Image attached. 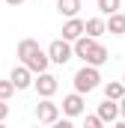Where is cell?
I'll return each mask as SVG.
<instances>
[{
  "label": "cell",
  "mask_w": 125,
  "mask_h": 128,
  "mask_svg": "<svg viewBox=\"0 0 125 128\" xmlns=\"http://www.w3.org/2000/svg\"><path fill=\"white\" fill-rule=\"evenodd\" d=\"M104 98H110V101H122V98H125V84H122V80H110V84H104Z\"/></svg>",
  "instance_id": "8fae6325"
},
{
  "label": "cell",
  "mask_w": 125,
  "mask_h": 128,
  "mask_svg": "<svg viewBox=\"0 0 125 128\" xmlns=\"http://www.w3.org/2000/svg\"><path fill=\"white\" fill-rule=\"evenodd\" d=\"M122 84H125V74H122Z\"/></svg>",
  "instance_id": "d4e9b609"
},
{
  "label": "cell",
  "mask_w": 125,
  "mask_h": 128,
  "mask_svg": "<svg viewBox=\"0 0 125 128\" xmlns=\"http://www.w3.org/2000/svg\"><path fill=\"white\" fill-rule=\"evenodd\" d=\"M80 36H86V21H80V18H68L66 24H62V39L66 42H78Z\"/></svg>",
  "instance_id": "5b68a950"
},
{
  "label": "cell",
  "mask_w": 125,
  "mask_h": 128,
  "mask_svg": "<svg viewBox=\"0 0 125 128\" xmlns=\"http://www.w3.org/2000/svg\"><path fill=\"white\" fill-rule=\"evenodd\" d=\"M98 84H101V74H98L95 66H80V68L74 72V92L86 96V92L98 90Z\"/></svg>",
  "instance_id": "7a4b0ae2"
},
{
  "label": "cell",
  "mask_w": 125,
  "mask_h": 128,
  "mask_svg": "<svg viewBox=\"0 0 125 128\" xmlns=\"http://www.w3.org/2000/svg\"><path fill=\"white\" fill-rule=\"evenodd\" d=\"M84 104H86V101H84L80 92H72V96L62 98V113H66L68 119H72V116H84V110H86Z\"/></svg>",
  "instance_id": "52a82bcc"
},
{
  "label": "cell",
  "mask_w": 125,
  "mask_h": 128,
  "mask_svg": "<svg viewBox=\"0 0 125 128\" xmlns=\"http://www.w3.org/2000/svg\"><path fill=\"white\" fill-rule=\"evenodd\" d=\"M119 9H122V0H98V12H101V15H107V18H110V15H116Z\"/></svg>",
  "instance_id": "2e32d148"
},
{
  "label": "cell",
  "mask_w": 125,
  "mask_h": 128,
  "mask_svg": "<svg viewBox=\"0 0 125 128\" xmlns=\"http://www.w3.org/2000/svg\"><path fill=\"white\" fill-rule=\"evenodd\" d=\"M6 3H9V6H21L24 0H6Z\"/></svg>",
  "instance_id": "7402d4cb"
},
{
  "label": "cell",
  "mask_w": 125,
  "mask_h": 128,
  "mask_svg": "<svg viewBox=\"0 0 125 128\" xmlns=\"http://www.w3.org/2000/svg\"><path fill=\"white\" fill-rule=\"evenodd\" d=\"M6 116H9V104L0 101V122H6Z\"/></svg>",
  "instance_id": "ffe728a7"
},
{
  "label": "cell",
  "mask_w": 125,
  "mask_h": 128,
  "mask_svg": "<svg viewBox=\"0 0 125 128\" xmlns=\"http://www.w3.org/2000/svg\"><path fill=\"white\" fill-rule=\"evenodd\" d=\"M113 128H125V119H122V122H116V125H113Z\"/></svg>",
  "instance_id": "603a6c76"
},
{
  "label": "cell",
  "mask_w": 125,
  "mask_h": 128,
  "mask_svg": "<svg viewBox=\"0 0 125 128\" xmlns=\"http://www.w3.org/2000/svg\"><path fill=\"white\" fill-rule=\"evenodd\" d=\"M0 128H6V122H0Z\"/></svg>",
  "instance_id": "cb8c5ba5"
},
{
  "label": "cell",
  "mask_w": 125,
  "mask_h": 128,
  "mask_svg": "<svg viewBox=\"0 0 125 128\" xmlns=\"http://www.w3.org/2000/svg\"><path fill=\"white\" fill-rule=\"evenodd\" d=\"M9 80L15 84V90H30L33 86V72L27 68V66H15L12 74H9Z\"/></svg>",
  "instance_id": "ba28073f"
},
{
  "label": "cell",
  "mask_w": 125,
  "mask_h": 128,
  "mask_svg": "<svg viewBox=\"0 0 125 128\" xmlns=\"http://www.w3.org/2000/svg\"><path fill=\"white\" fill-rule=\"evenodd\" d=\"M101 122H116V116H119V104L116 101H110V98H104L101 104H98V113H95Z\"/></svg>",
  "instance_id": "9c48e42d"
},
{
  "label": "cell",
  "mask_w": 125,
  "mask_h": 128,
  "mask_svg": "<svg viewBox=\"0 0 125 128\" xmlns=\"http://www.w3.org/2000/svg\"><path fill=\"white\" fill-rule=\"evenodd\" d=\"M36 119H39V125H54L60 119V104H54L51 98H42L36 104Z\"/></svg>",
  "instance_id": "277c9868"
},
{
  "label": "cell",
  "mask_w": 125,
  "mask_h": 128,
  "mask_svg": "<svg viewBox=\"0 0 125 128\" xmlns=\"http://www.w3.org/2000/svg\"><path fill=\"white\" fill-rule=\"evenodd\" d=\"M95 45H98V39H90V36H80V39L74 42V57H80V60H86V54L92 51Z\"/></svg>",
  "instance_id": "7c38bea8"
},
{
  "label": "cell",
  "mask_w": 125,
  "mask_h": 128,
  "mask_svg": "<svg viewBox=\"0 0 125 128\" xmlns=\"http://www.w3.org/2000/svg\"><path fill=\"white\" fill-rule=\"evenodd\" d=\"M119 116H122V119H125V98H122V101H119Z\"/></svg>",
  "instance_id": "44dd1931"
},
{
  "label": "cell",
  "mask_w": 125,
  "mask_h": 128,
  "mask_svg": "<svg viewBox=\"0 0 125 128\" xmlns=\"http://www.w3.org/2000/svg\"><path fill=\"white\" fill-rule=\"evenodd\" d=\"M107 33H113V36H125V15H122V12H116V15L107 18Z\"/></svg>",
  "instance_id": "9a60e30c"
},
{
  "label": "cell",
  "mask_w": 125,
  "mask_h": 128,
  "mask_svg": "<svg viewBox=\"0 0 125 128\" xmlns=\"http://www.w3.org/2000/svg\"><path fill=\"white\" fill-rule=\"evenodd\" d=\"M84 128H104V122H101L98 116H86V122H84Z\"/></svg>",
  "instance_id": "ac0fdd59"
},
{
  "label": "cell",
  "mask_w": 125,
  "mask_h": 128,
  "mask_svg": "<svg viewBox=\"0 0 125 128\" xmlns=\"http://www.w3.org/2000/svg\"><path fill=\"white\" fill-rule=\"evenodd\" d=\"M107 33V21L104 18H90L86 21V36L90 39H98V36H104Z\"/></svg>",
  "instance_id": "5bb4252c"
},
{
  "label": "cell",
  "mask_w": 125,
  "mask_h": 128,
  "mask_svg": "<svg viewBox=\"0 0 125 128\" xmlns=\"http://www.w3.org/2000/svg\"><path fill=\"white\" fill-rule=\"evenodd\" d=\"M107 60H110L107 48H104V45H95L92 51L86 54V60H84V66H95V68H98V66H104V63H107Z\"/></svg>",
  "instance_id": "30bf717a"
},
{
  "label": "cell",
  "mask_w": 125,
  "mask_h": 128,
  "mask_svg": "<svg viewBox=\"0 0 125 128\" xmlns=\"http://www.w3.org/2000/svg\"><path fill=\"white\" fill-rule=\"evenodd\" d=\"M57 12L66 18H78L80 12V0H57Z\"/></svg>",
  "instance_id": "4fadbf2b"
},
{
  "label": "cell",
  "mask_w": 125,
  "mask_h": 128,
  "mask_svg": "<svg viewBox=\"0 0 125 128\" xmlns=\"http://www.w3.org/2000/svg\"><path fill=\"white\" fill-rule=\"evenodd\" d=\"M15 96V84L12 80H0V101H9Z\"/></svg>",
  "instance_id": "e0dca14e"
},
{
  "label": "cell",
  "mask_w": 125,
  "mask_h": 128,
  "mask_svg": "<svg viewBox=\"0 0 125 128\" xmlns=\"http://www.w3.org/2000/svg\"><path fill=\"white\" fill-rule=\"evenodd\" d=\"M15 57L21 60V66H27L33 74H45V72H48V66H51L48 51H45V48H42L36 39H21V42H18Z\"/></svg>",
  "instance_id": "6da1fadb"
},
{
  "label": "cell",
  "mask_w": 125,
  "mask_h": 128,
  "mask_svg": "<svg viewBox=\"0 0 125 128\" xmlns=\"http://www.w3.org/2000/svg\"><path fill=\"white\" fill-rule=\"evenodd\" d=\"M33 86H36V92H39L42 98H51L54 92H57V90H60L57 78H54V74H48V72H45V74H39V78L33 80Z\"/></svg>",
  "instance_id": "8992f818"
},
{
  "label": "cell",
  "mask_w": 125,
  "mask_h": 128,
  "mask_svg": "<svg viewBox=\"0 0 125 128\" xmlns=\"http://www.w3.org/2000/svg\"><path fill=\"white\" fill-rule=\"evenodd\" d=\"M51 128H78V125H74L72 119H57V122H54Z\"/></svg>",
  "instance_id": "d6986e66"
},
{
  "label": "cell",
  "mask_w": 125,
  "mask_h": 128,
  "mask_svg": "<svg viewBox=\"0 0 125 128\" xmlns=\"http://www.w3.org/2000/svg\"><path fill=\"white\" fill-rule=\"evenodd\" d=\"M48 57H51V63L66 66L72 57H74V45H72V42H66V39H54V42L48 45Z\"/></svg>",
  "instance_id": "3957f363"
},
{
  "label": "cell",
  "mask_w": 125,
  "mask_h": 128,
  "mask_svg": "<svg viewBox=\"0 0 125 128\" xmlns=\"http://www.w3.org/2000/svg\"><path fill=\"white\" fill-rule=\"evenodd\" d=\"M33 128H42V125H33Z\"/></svg>",
  "instance_id": "484cf974"
}]
</instances>
